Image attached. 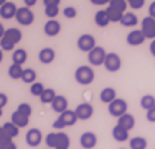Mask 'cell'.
Instances as JSON below:
<instances>
[{
    "label": "cell",
    "instance_id": "obj_1",
    "mask_svg": "<svg viewBox=\"0 0 155 149\" xmlns=\"http://www.w3.org/2000/svg\"><path fill=\"white\" fill-rule=\"evenodd\" d=\"M127 4L126 0H110V3L107 4L106 11L109 14V18L113 23H120L123 16L127 13Z\"/></svg>",
    "mask_w": 155,
    "mask_h": 149
},
{
    "label": "cell",
    "instance_id": "obj_2",
    "mask_svg": "<svg viewBox=\"0 0 155 149\" xmlns=\"http://www.w3.org/2000/svg\"><path fill=\"white\" fill-rule=\"evenodd\" d=\"M75 80L76 83L82 86H89L93 83L94 80V70L92 69V66L87 65H82L75 70Z\"/></svg>",
    "mask_w": 155,
    "mask_h": 149
},
{
    "label": "cell",
    "instance_id": "obj_3",
    "mask_svg": "<svg viewBox=\"0 0 155 149\" xmlns=\"http://www.w3.org/2000/svg\"><path fill=\"white\" fill-rule=\"evenodd\" d=\"M76 121H78V117H76V114H75V111L66 110L65 113L59 114V117L54 121L52 127L55 129H58V131H61V129L65 128V127H72V125H75Z\"/></svg>",
    "mask_w": 155,
    "mask_h": 149
},
{
    "label": "cell",
    "instance_id": "obj_4",
    "mask_svg": "<svg viewBox=\"0 0 155 149\" xmlns=\"http://www.w3.org/2000/svg\"><path fill=\"white\" fill-rule=\"evenodd\" d=\"M106 57L107 52L104 51V48L103 47H96L87 53V60H89V63L92 66H100V65H104Z\"/></svg>",
    "mask_w": 155,
    "mask_h": 149
},
{
    "label": "cell",
    "instance_id": "obj_5",
    "mask_svg": "<svg viewBox=\"0 0 155 149\" xmlns=\"http://www.w3.org/2000/svg\"><path fill=\"white\" fill-rule=\"evenodd\" d=\"M16 20L18 24L21 25H31L34 23V20H35V16H34V13L31 8L28 7H18V10H17V14H16Z\"/></svg>",
    "mask_w": 155,
    "mask_h": 149
},
{
    "label": "cell",
    "instance_id": "obj_6",
    "mask_svg": "<svg viewBox=\"0 0 155 149\" xmlns=\"http://www.w3.org/2000/svg\"><path fill=\"white\" fill-rule=\"evenodd\" d=\"M127 109H128V104H127V101L124 100V99H116L113 103H110L109 104V113H110V115H113V117L116 118H120L121 115H124V114L127 113Z\"/></svg>",
    "mask_w": 155,
    "mask_h": 149
},
{
    "label": "cell",
    "instance_id": "obj_7",
    "mask_svg": "<svg viewBox=\"0 0 155 149\" xmlns=\"http://www.w3.org/2000/svg\"><path fill=\"white\" fill-rule=\"evenodd\" d=\"M76 45L82 52H87V53L97 47V45H96V40H94V37L92 35V34H82V35L78 38Z\"/></svg>",
    "mask_w": 155,
    "mask_h": 149
},
{
    "label": "cell",
    "instance_id": "obj_8",
    "mask_svg": "<svg viewBox=\"0 0 155 149\" xmlns=\"http://www.w3.org/2000/svg\"><path fill=\"white\" fill-rule=\"evenodd\" d=\"M104 68H106L107 72H118L120 68H121V58L118 57V53L116 52H109L104 60Z\"/></svg>",
    "mask_w": 155,
    "mask_h": 149
},
{
    "label": "cell",
    "instance_id": "obj_9",
    "mask_svg": "<svg viewBox=\"0 0 155 149\" xmlns=\"http://www.w3.org/2000/svg\"><path fill=\"white\" fill-rule=\"evenodd\" d=\"M74 111H75V114H76L78 120L86 121V120H90V118H92V115H93V113H94V109L90 103H81V104L76 105V109H75Z\"/></svg>",
    "mask_w": 155,
    "mask_h": 149
},
{
    "label": "cell",
    "instance_id": "obj_10",
    "mask_svg": "<svg viewBox=\"0 0 155 149\" xmlns=\"http://www.w3.org/2000/svg\"><path fill=\"white\" fill-rule=\"evenodd\" d=\"M141 31L148 40H155V18L152 17H144L141 21Z\"/></svg>",
    "mask_w": 155,
    "mask_h": 149
},
{
    "label": "cell",
    "instance_id": "obj_11",
    "mask_svg": "<svg viewBox=\"0 0 155 149\" xmlns=\"http://www.w3.org/2000/svg\"><path fill=\"white\" fill-rule=\"evenodd\" d=\"M25 142H27V145L31 146V148H37L40 145L41 142H42V134L38 128H31L27 131L25 134Z\"/></svg>",
    "mask_w": 155,
    "mask_h": 149
},
{
    "label": "cell",
    "instance_id": "obj_12",
    "mask_svg": "<svg viewBox=\"0 0 155 149\" xmlns=\"http://www.w3.org/2000/svg\"><path fill=\"white\" fill-rule=\"evenodd\" d=\"M21 38H23V32H21L18 28H14V27H13V28L6 30V32H4V35L2 40L16 47V45L21 41Z\"/></svg>",
    "mask_w": 155,
    "mask_h": 149
},
{
    "label": "cell",
    "instance_id": "obj_13",
    "mask_svg": "<svg viewBox=\"0 0 155 149\" xmlns=\"http://www.w3.org/2000/svg\"><path fill=\"white\" fill-rule=\"evenodd\" d=\"M79 142H81V146L83 149H93L94 146L97 145V137H96L94 132L87 131V132H83L81 135Z\"/></svg>",
    "mask_w": 155,
    "mask_h": 149
},
{
    "label": "cell",
    "instance_id": "obj_14",
    "mask_svg": "<svg viewBox=\"0 0 155 149\" xmlns=\"http://www.w3.org/2000/svg\"><path fill=\"white\" fill-rule=\"evenodd\" d=\"M17 10H18V7H17L13 2H7L6 4H3V6L0 7V17H2L3 20L16 18Z\"/></svg>",
    "mask_w": 155,
    "mask_h": 149
},
{
    "label": "cell",
    "instance_id": "obj_15",
    "mask_svg": "<svg viewBox=\"0 0 155 149\" xmlns=\"http://www.w3.org/2000/svg\"><path fill=\"white\" fill-rule=\"evenodd\" d=\"M145 40H147V38H145V35L143 34L141 30H133V31H130L128 35H127V44L130 45V47L143 45Z\"/></svg>",
    "mask_w": 155,
    "mask_h": 149
},
{
    "label": "cell",
    "instance_id": "obj_16",
    "mask_svg": "<svg viewBox=\"0 0 155 149\" xmlns=\"http://www.w3.org/2000/svg\"><path fill=\"white\" fill-rule=\"evenodd\" d=\"M51 107H52V110L55 111V113H58V114L65 113L66 110H69V109H68V99H66L65 96L57 94V97L54 99Z\"/></svg>",
    "mask_w": 155,
    "mask_h": 149
},
{
    "label": "cell",
    "instance_id": "obj_17",
    "mask_svg": "<svg viewBox=\"0 0 155 149\" xmlns=\"http://www.w3.org/2000/svg\"><path fill=\"white\" fill-rule=\"evenodd\" d=\"M44 32L48 37H57L61 32V23L57 20H48L44 24Z\"/></svg>",
    "mask_w": 155,
    "mask_h": 149
},
{
    "label": "cell",
    "instance_id": "obj_18",
    "mask_svg": "<svg viewBox=\"0 0 155 149\" xmlns=\"http://www.w3.org/2000/svg\"><path fill=\"white\" fill-rule=\"evenodd\" d=\"M38 59H40L41 63H44V65L52 63L54 59H55V51L52 48H49V47H45L38 53Z\"/></svg>",
    "mask_w": 155,
    "mask_h": 149
},
{
    "label": "cell",
    "instance_id": "obj_19",
    "mask_svg": "<svg viewBox=\"0 0 155 149\" xmlns=\"http://www.w3.org/2000/svg\"><path fill=\"white\" fill-rule=\"evenodd\" d=\"M99 99L104 104H110V103H113L117 99V92L113 87H104L100 92V94H99Z\"/></svg>",
    "mask_w": 155,
    "mask_h": 149
},
{
    "label": "cell",
    "instance_id": "obj_20",
    "mask_svg": "<svg viewBox=\"0 0 155 149\" xmlns=\"http://www.w3.org/2000/svg\"><path fill=\"white\" fill-rule=\"evenodd\" d=\"M117 125H120L121 128L127 129V131H131V129L134 128V125H135L134 115L130 114V113H126L124 115H121L120 118H117Z\"/></svg>",
    "mask_w": 155,
    "mask_h": 149
},
{
    "label": "cell",
    "instance_id": "obj_21",
    "mask_svg": "<svg viewBox=\"0 0 155 149\" xmlns=\"http://www.w3.org/2000/svg\"><path fill=\"white\" fill-rule=\"evenodd\" d=\"M71 146V138L68 134L58 131L57 132V145L55 149H69Z\"/></svg>",
    "mask_w": 155,
    "mask_h": 149
},
{
    "label": "cell",
    "instance_id": "obj_22",
    "mask_svg": "<svg viewBox=\"0 0 155 149\" xmlns=\"http://www.w3.org/2000/svg\"><path fill=\"white\" fill-rule=\"evenodd\" d=\"M94 24L97 27H102V28H104V27L110 24V18H109V14H107L106 10H99L94 14Z\"/></svg>",
    "mask_w": 155,
    "mask_h": 149
},
{
    "label": "cell",
    "instance_id": "obj_23",
    "mask_svg": "<svg viewBox=\"0 0 155 149\" xmlns=\"http://www.w3.org/2000/svg\"><path fill=\"white\" fill-rule=\"evenodd\" d=\"M130 131H127V129L121 128L120 125H116L114 128H113V131H111V135H113V138H114L117 142H126L128 138H130Z\"/></svg>",
    "mask_w": 155,
    "mask_h": 149
},
{
    "label": "cell",
    "instance_id": "obj_24",
    "mask_svg": "<svg viewBox=\"0 0 155 149\" xmlns=\"http://www.w3.org/2000/svg\"><path fill=\"white\" fill-rule=\"evenodd\" d=\"M12 122L14 125H17L18 128H24V127H27L30 122V117H25V115H23L21 113H18V111H14V113L12 114Z\"/></svg>",
    "mask_w": 155,
    "mask_h": 149
},
{
    "label": "cell",
    "instance_id": "obj_25",
    "mask_svg": "<svg viewBox=\"0 0 155 149\" xmlns=\"http://www.w3.org/2000/svg\"><path fill=\"white\" fill-rule=\"evenodd\" d=\"M27 58H28L27 51H25V49H23V48H18V49H16V51L13 52L12 59H13V63L21 65V66H23V65L27 62Z\"/></svg>",
    "mask_w": 155,
    "mask_h": 149
},
{
    "label": "cell",
    "instance_id": "obj_26",
    "mask_svg": "<svg viewBox=\"0 0 155 149\" xmlns=\"http://www.w3.org/2000/svg\"><path fill=\"white\" fill-rule=\"evenodd\" d=\"M120 24H121L123 27H135V25L138 24V17L135 16L134 13L127 11L126 14L123 16L121 20H120Z\"/></svg>",
    "mask_w": 155,
    "mask_h": 149
},
{
    "label": "cell",
    "instance_id": "obj_27",
    "mask_svg": "<svg viewBox=\"0 0 155 149\" xmlns=\"http://www.w3.org/2000/svg\"><path fill=\"white\" fill-rule=\"evenodd\" d=\"M3 129H4V132L7 134V137L8 138H16L18 137V134H20V128L17 127V125H14L12 122V121H7V122H4L3 124Z\"/></svg>",
    "mask_w": 155,
    "mask_h": 149
},
{
    "label": "cell",
    "instance_id": "obj_28",
    "mask_svg": "<svg viewBox=\"0 0 155 149\" xmlns=\"http://www.w3.org/2000/svg\"><path fill=\"white\" fill-rule=\"evenodd\" d=\"M21 80L24 82V83H28V85H33L37 82V72L31 68H27L24 69V72H23V76H21Z\"/></svg>",
    "mask_w": 155,
    "mask_h": 149
},
{
    "label": "cell",
    "instance_id": "obj_29",
    "mask_svg": "<svg viewBox=\"0 0 155 149\" xmlns=\"http://www.w3.org/2000/svg\"><path fill=\"white\" fill-rule=\"evenodd\" d=\"M148 142L144 137H134L130 139V149H147Z\"/></svg>",
    "mask_w": 155,
    "mask_h": 149
},
{
    "label": "cell",
    "instance_id": "obj_30",
    "mask_svg": "<svg viewBox=\"0 0 155 149\" xmlns=\"http://www.w3.org/2000/svg\"><path fill=\"white\" fill-rule=\"evenodd\" d=\"M57 97V93H55V90L54 89H45L44 92H42V94L40 96V100L42 104H52L54 99Z\"/></svg>",
    "mask_w": 155,
    "mask_h": 149
},
{
    "label": "cell",
    "instance_id": "obj_31",
    "mask_svg": "<svg viewBox=\"0 0 155 149\" xmlns=\"http://www.w3.org/2000/svg\"><path fill=\"white\" fill-rule=\"evenodd\" d=\"M23 72H24V69H23V66H21V65L12 63V65H10V68H8V77H12V79H14V80L21 79Z\"/></svg>",
    "mask_w": 155,
    "mask_h": 149
},
{
    "label": "cell",
    "instance_id": "obj_32",
    "mask_svg": "<svg viewBox=\"0 0 155 149\" xmlns=\"http://www.w3.org/2000/svg\"><path fill=\"white\" fill-rule=\"evenodd\" d=\"M140 104L143 107L144 110H151L152 107H155V97L152 94H144L141 97V100H140Z\"/></svg>",
    "mask_w": 155,
    "mask_h": 149
},
{
    "label": "cell",
    "instance_id": "obj_33",
    "mask_svg": "<svg viewBox=\"0 0 155 149\" xmlns=\"http://www.w3.org/2000/svg\"><path fill=\"white\" fill-rule=\"evenodd\" d=\"M44 90H45V87H44V85H42L41 82H35V83H33L31 87H30V93H31L33 96H35V97H40Z\"/></svg>",
    "mask_w": 155,
    "mask_h": 149
},
{
    "label": "cell",
    "instance_id": "obj_34",
    "mask_svg": "<svg viewBox=\"0 0 155 149\" xmlns=\"http://www.w3.org/2000/svg\"><path fill=\"white\" fill-rule=\"evenodd\" d=\"M44 13L49 20H55V17L59 14V6H47Z\"/></svg>",
    "mask_w": 155,
    "mask_h": 149
},
{
    "label": "cell",
    "instance_id": "obj_35",
    "mask_svg": "<svg viewBox=\"0 0 155 149\" xmlns=\"http://www.w3.org/2000/svg\"><path fill=\"white\" fill-rule=\"evenodd\" d=\"M17 111L21 113L23 115H25V117H30L31 113H33V109H31V105L28 103H20L18 107H17Z\"/></svg>",
    "mask_w": 155,
    "mask_h": 149
},
{
    "label": "cell",
    "instance_id": "obj_36",
    "mask_svg": "<svg viewBox=\"0 0 155 149\" xmlns=\"http://www.w3.org/2000/svg\"><path fill=\"white\" fill-rule=\"evenodd\" d=\"M45 144H47L48 149H55V145H57V132H49L45 137Z\"/></svg>",
    "mask_w": 155,
    "mask_h": 149
},
{
    "label": "cell",
    "instance_id": "obj_37",
    "mask_svg": "<svg viewBox=\"0 0 155 149\" xmlns=\"http://www.w3.org/2000/svg\"><path fill=\"white\" fill-rule=\"evenodd\" d=\"M126 2L133 10H140V8H143L144 4H145V0H126Z\"/></svg>",
    "mask_w": 155,
    "mask_h": 149
},
{
    "label": "cell",
    "instance_id": "obj_38",
    "mask_svg": "<svg viewBox=\"0 0 155 149\" xmlns=\"http://www.w3.org/2000/svg\"><path fill=\"white\" fill-rule=\"evenodd\" d=\"M64 16L66 18H75L78 16V10L74 7V6H68V7L64 8Z\"/></svg>",
    "mask_w": 155,
    "mask_h": 149
},
{
    "label": "cell",
    "instance_id": "obj_39",
    "mask_svg": "<svg viewBox=\"0 0 155 149\" xmlns=\"http://www.w3.org/2000/svg\"><path fill=\"white\" fill-rule=\"evenodd\" d=\"M8 141H12V138H8L7 134L4 132L3 127H0V145H3V144H6Z\"/></svg>",
    "mask_w": 155,
    "mask_h": 149
},
{
    "label": "cell",
    "instance_id": "obj_40",
    "mask_svg": "<svg viewBox=\"0 0 155 149\" xmlns=\"http://www.w3.org/2000/svg\"><path fill=\"white\" fill-rule=\"evenodd\" d=\"M8 103V97L7 94H4V93H0V109L3 110Z\"/></svg>",
    "mask_w": 155,
    "mask_h": 149
},
{
    "label": "cell",
    "instance_id": "obj_41",
    "mask_svg": "<svg viewBox=\"0 0 155 149\" xmlns=\"http://www.w3.org/2000/svg\"><path fill=\"white\" fill-rule=\"evenodd\" d=\"M0 149H17V145L12 139V141H8V142H6V144H3V145H0Z\"/></svg>",
    "mask_w": 155,
    "mask_h": 149
},
{
    "label": "cell",
    "instance_id": "obj_42",
    "mask_svg": "<svg viewBox=\"0 0 155 149\" xmlns=\"http://www.w3.org/2000/svg\"><path fill=\"white\" fill-rule=\"evenodd\" d=\"M147 120L150 122H155V107H152L151 110L147 111Z\"/></svg>",
    "mask_w": 155,
    "mask_h": 149
},
{
    "label": "cell",
    "instance_id": "obj_43",
    "mask_svg": "<svg viewBox=\"0 0 155 149\" xmlns=\"http://www.w3.org/2000/svg\"><path fill=\"white\" fill-rule=\"evenodd\" d=\"M148 16L152 17V18H155V0L148 6Z\"/></svg>",
    "mask_w": 155,
    "mask_h": 149
},
{
    "label": "cell",
    "instance_id": "obj_44",
    "mask_svg": "<svg viewBox=\"0 0 155 149\" xmlns=\"http://www.w3.org/2000/svg\"><path fill=\"white\" fill-rule=\"evenodd\" d=\"M44 2V6L47 7V6H59V3H61V0H42Z\"/></svg>",
    "mask_w": 155,
    "mask_h": 149
},
{
    "label": "cell",
    "instance_id": "obj_45",
    "mask_svg": "<svg viewBox=\"0 0 155 149\" xmlns=\"http://www.w3.org/2000/svg\"><path fill=\"white\" fill-rule=\"evenodd\" d=\"M92 4H96V6H103V4H109L110 0H90Z\"/></svg>",
    "mask_w": 155,
    "mask_h": 149
},
{
    "label": "cell",
    "instance_id": "obj_46",
    "mask_svg": "<svg viewBox=\"0 0 155 149\" xmlns=\"http://www.w3.org/2000/svg\"><path fill=\"white\" fill-rule=\"evenodd\" d=\"M23 2H24L25 7L31 8V7H33V6H35V4H37V2H38V0H23Z\"/></svg>",
    "mask_w": 155,
    "mask_h": 149
},
{
    "label": "cell",
    "instance_id": "obj_47",
    "mask_svg": "<svg viewBox=\"0 0 155 149\" xmlns=\"http://www.w3.org/2000/svg\"><path fill=\"white\" fill-rule=\"evenodd\" d=\"M150 52H151V55L155 58V40H152L151 44H150Z\"/></svg>",
    "mask_w": 155,
    "mask_h": 149
},
{
    "label": "cell",
    "instance_id": "obj_48",
    "mask_svg": "<svg viewBox=\"0 0 155 149\" xmlns=\"http://www.w3.org/2000/svg\"><path fill=\"white\" fill-rule=\"evenodd\" d=\"M4 32H6V28L3 27V24L0 23V40L3 38V35H4Z\"/></svg>",
    "mask_w": 155,
    "mask_h": 149
},
{
    "label": "cell",
    "instance_id": "obj_49",
    "mask_svg": "<svg viewBox=\"0 0 155 149\" xmlns=\"http://www.w3.org/2000/svg\"><path fill=\"white\" fill-rule=\"evenodd\" d=\"M2 60H3V51L0 49V63H2Z\"/></svg>",
    "mask_w": 155,
    "mask_h": 149
},
{
    "label": "cell",
    "instance_id": "obj_50",
    "mask_svg": "<svg viewBox=\"0 0 155 149\" xmlns=\"http://www.w3.org/2000/svg\"><path fill=\"white\" fill-rule=\"evenodd\" d=\"M6 3H7V0H0V7H2L3 4H6Z\"/></svg>",
    "mask_w": 155,
    "mask_h": 149
},
{
    "label": "cell",
    "instance_id": "obj_51",
    "mask_svg": "<svg viewBox=\"0 0 155 149\" xmlns=\"http://www.w3.org/2000/svg\"><path fill=\"white\" fill-rule=\"evenodd\" d=\"M2 115H3V110L0 109V117H2Z\"/></svg>",
    "mask_w": 155,
    "mask_h": 149
},
{
    "label": "cell",
    "instance_id": "obj_52",
    "mask_svg": "<svg viewBox=\"0 0 155 149\" xmlns=\"http://www.w3.org/2000/svg\"><path fill=\"white\" fill-rule=\"evenodd\" d=\"M121 149H123V148H121Z\"/></svg>",
    "mask_w": 155,
    "mask_h": 149
}]
</instances>
